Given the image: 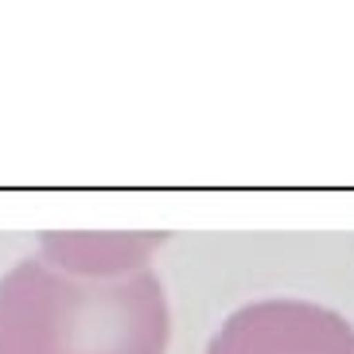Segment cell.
Wrapping results in <instances>:
<instances>
[{"label":"cell","instance_id":"6da1fadb","mask_svg":"<svg viewBox=\"0 0 354 354\" xmlns=\"http://www.w3.org/2000/svg\"><path fill=\"white\" fill-rule=\"evenodd\" d=\"M171 315L152 269L90 281L35 257L0 281V354H167Z\"/></svg>","mask_w":354,"mask_h":354},{"label":"cell","instance_id":"7a4b0ae2","mask_svg":"<svg viewBox=\"0 0 354 354\" xmlns=\"http://www.w3.org/2000/svg\"><path fill=\"white\" fill-rule=\"evenodd\" d=\"M207 354H354V327L308 300H257L222 323Z\"/></svg>","mask_w":354,"mask_h":354},{"label":"cell","instance_id":"3957f363","mask_svg":"<svg viewBox=\"0 0 354 354\" xmlns=\"http://www.w3.org/2000/svg\"><path fill=\"white\" fill-rule=\"evenodd\" d=\"M39 257L47 265L74 277H90V281H109V277H129V272L148 269V257L160 250L164 234H121V230H105V234H86V230H63V234H43Z\"/></svg>","mask_w":354,"mask_h":354}]
</instances>
